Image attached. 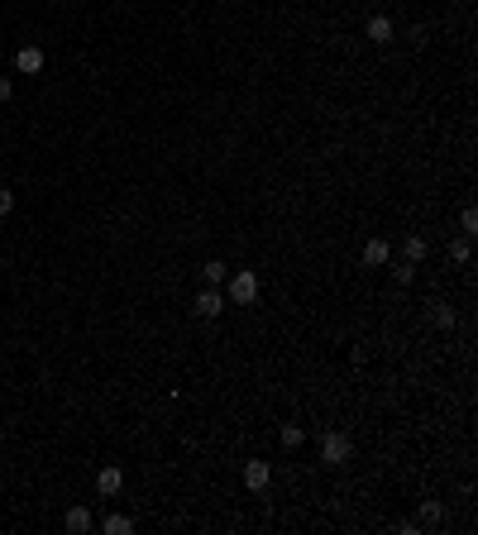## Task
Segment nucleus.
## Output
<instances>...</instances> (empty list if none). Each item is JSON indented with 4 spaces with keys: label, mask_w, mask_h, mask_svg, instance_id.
I'll return each mask as SVG.
<instances>
[{
    "label": "nucleus",
    "mask_w": 478,
    "mask_h": 535,
    "mask_svg": "<svg viewBox=\"0 0 478 535\" xmlns=\"http://www.w3.org/2000/svg\"><path fill=\"white\" fill-rule=\"evenodd\" d=\"M254 297H258V272H249V268L235 272V277H230V301H235V306H249Z\"/></svg>",
    "instance_id": "obj_1"
},
{
    "label": "nucleus",
    "mask_w": 478,
    "mask_h": 535,
    "mask_svg": "<svg viewBox=\"0 0 478 535\" xmlns=\"http://www.w3.org/2000/svg\"><path fill=\"white\" fill-rule=\"evenodd\" d=\"M350 454H354L350 435H325V444H320V459H325L330 469H340V464H350Z\"/></svg>",
    "instance_id": "obj_2"
},
{
    "label": "nucleus",
    "mask_w": 478,
    "mask_h": 535,
    "mask_svg": "<svg viewBox=\"0 0 478 535\" xmlns=\"http://www.w3.org/2000/svg\"><path fill=\"white\" fill-rule=\"evenodd\" d=\"M273 483V469H268V459H249L244 464V488H254V492H263Z\"/></svg>",
    "instance_id": "obj_3"
},
{
    "label": "nucleus",
    "mask_w": 478,
    "mask_h": 535,
    "mask_svg": "<svg viewBox=\"0 0 478 535\" xmlns=\"http://www.w3.org/2000/svg\"><path fill=\"white\" fill-rule=\"evenodd\" d=\"M15 67L24 72V77H34V72H44V48H34V44H24L15 53Z\"/></svg>",
    "instance_id": "obj_4"
},
{
    "label": "nucleus",
    "mask_w": 478,
    "mask_h": 535,
    "mask_svg": "<svg viewBox=\"0 0 478 535\" xmlns=\"http://www.w3.org/2000/svg\"><path fill=\"white\" fill-rule=\"evenodd\" d=\"M225 311V297H220V287H206L201 297H196V315H206V320H215V315Z\"/></svg>",
    "instance_id": "obj_5"
},
{
    "label": "nucleus",
    "mask_w": 478,
    "mask_h": 535,
    "mask_svg": "<svg viewBox=\"0 0 478 535\" xmlns=\"http://www.w3.org/2000/svg\"><path fill=\"white\" fill-rule=\"evenodd\" d=\"M120 488H125V473L120 469H101L96 473V492H101V497H115Z\"/></svg>",
    "instance_id": "obj_6"
},
{
    "label": "nucleus",
    "mask_w": 478,
    "mask_h": 535,
    "mask_svg": "<svg viewBox=\"0 0 478 535\" xmlns=\"http://www.w3.org/2000/svg\"><path fill=\"white\" fill-rule=\"evenodd\" d=\"M364 263H368V268H382V263H387V239H368V244H364Z\"/></svg>",
    "instance_id": "obj_7"
},
{
    "label": "nucleus",
    "mask_w": 478,
    "mask_h": 535,
    "mask_svg": "<svg viewBox=\"0 0 478 535\" xmlns=\"http://www.w3.org/2000/svg\"><path fill=\"white\" fill-rule=\"evenodd\" d=\"M67 531H72V535L91 531V511H86V506H67Z\"/></svg>",
    "instance_id": "obj_8"
},
{
    "label": "nucleus",
    "mask_w": 478,
    "mask_h": 535,
    "mask_svg": "<svg viewBox=\"0 0 478 535\" xmlns=\"http://www.w3.org/2000/svg\"><path fill=\"white\" fill-rule=\"evenodd\" d=\"M368 39H373V44H387V39H392V19L373 15V19H368Z\"/></svg>",
    "instance_id": "obj_9"
},
{
    "label": "nucleus",
    "mask_w": 478,
    "mask_h": 535,
    "mask_svg": "<svg viewBox=\"0 0 478 535\" xmlns=\"http://www.w3.org/2000/svg\"><path fill=\"white\" fill-rule=\"evenodd\" d=\"M430 320H435L440 330H449V325H454V306H445V301H430Z\"/></svg>",
    "instance_id": "obj_10"
},
{
    "label": "nucleus",
    "mask_w": 478,
    "mask_h": 535,
    "mask_svg": "<svg viewBox=\"0 0 478 535\" xmlns=\"http://www.w3.org/2000/svg\"><path fill=\"white\" fill-rule=\"evenodd\" d=\"M426 249H430V244H426L421 235H407V249H402V253H407V263H421V258H426Z\"/></svg>",
    "instance_id": "obj_11"
},
{
    "label": "nucleus",
    "mask_w": 478,
    "mask_h": 535,
    "mask_svg": "<svg viewBox=\"0 0 478 535\" xmlns=\"http://www.w3.org/2000/svg\"><path fill=\"white\" fill-rule=\"evenodd\" d=\"M129 531H134L129 516H106V535H129Z\"/></svg>",
    "instance_id": "obj_12"
},
{
    "label": "nucleus",
    "mask_w": 478,
    "mask_h": 535,
    "mask_svg": "<svg viewBox=\"0 0 478 535\" xmlns=\"http://www.w3.org/2000/svg\"><path fill=\"white\" fill-rule=\"evenodd\" d=\"M459 225H464V235H474V230H478V210H474V205H464V210H459Z\"/></svg>",
    "instance_id": "obj_13"
},
{
    "label": "nucleus",
    "mask_w": 478,
    "mask_h": 535,
    "mask_svg": "<svg viewBox=\"0 0 478 535\" xmlns=\"http://www.w3.org/2000/svg\"><path fill=\"white\" fill-rule=\"evenodd\" d=\"M440 516H445V506H440V502H426V506H421V521H426V526H435Z\"/></svg>",
    "instance_id": "obj_14"
},
{
    "label": "nucleus",
    "mask_w": 478,
    "mask_h": 535,
    "mask_svg": "<svg viewBox=\"0 0 478 535\" xmlns=\"http://www.w3.org/2000/svg\"><path fill=\"white\" fill-rule=\"evenodd\" d=\"M283 444L287 449H297V444H302V425H283Z\"/></svg>",
    "instance_id": "obj_15"
},
{
    "label": "nucleus",
    "mask_w": 478,
    "mask_h": 535,
    "mask_svg": "<svg viewBox=\"0 0 478 535\" xmlns=\"http://www.w3.org/2000/svg\"><path fill=\"white\" fill-rule=\"evenodd\" d=\"M449 258H454V263H464V258H469V235H464V239H454V244H449Z\"/></svg>",
    "instance_id": "obj_16"
},
{
    "label": "nucleus",
    "mask_w": 478,
    "mask_h": 535,
    "mask_svg": "<svg viewBox=\"0 0 478 535\" xmlns=\"http://www.w3.org/2000/svg\"><path fill=\"white\" fill-rule=\"evenodd\" d=\"M201 272H206V282H210V287H220V277H225V263H206Z\"/></svg>",
    "instance_id": "obj_17"
},
{
    "label": "nucleus",
    "mask_w": 478,
    "mask_h": 535,
    "mask_svg": "<svg viewBox=\"0 0 478 535\" xmlns=\"http://www.w3.org/2000/svg\"><path fill=\"white\" fill-rule=\"evenodd\" d=\"M392 277H397V287H407V282H412V277H416V263H402L397 272H392Z\"/></svg>",
    "instance_id": "obj_18"
},
{
    "label": "nucleus",
    "mask_w": 478,
    "mask_h": 535,
    "mask_svg": "<svg viewBox=\"0 0 478 535\" xmlns=\"http://www.w3.org/2000/svg\"><path fill=\"white\" fill-rule=\"evenodd\" d=\"M10 210H15V191L0 187V215H10Z\"/></svg>",
    "instance_id": "obj_19"
},
{
    "label": "nucleus",
    "mask_w": 478,
    "mask_h": 535,
    "mask_svg": "<svg viewBox=\"0 0 478 535\" xmlns=\"http://www.w3.org/2000/svg\"><path fill=\"white\" fill-rule=\"evenodd\" d=\"M15 96V86H10V77H0V101H10Z\"/></svg>",
    "instance_id": "obj_20"
}]
</instances>
